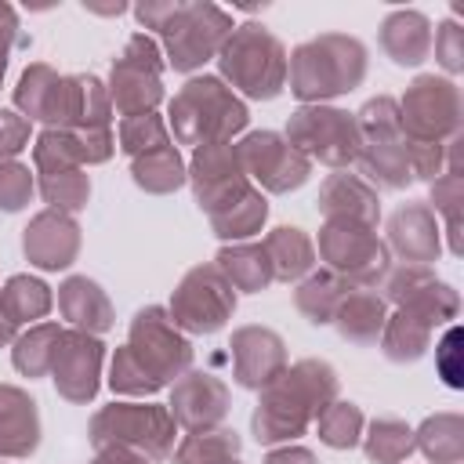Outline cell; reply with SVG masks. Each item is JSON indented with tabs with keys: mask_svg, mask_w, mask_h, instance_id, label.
Listing matches in <instances>:
<instances>
[{
	"mask_svg": "<svg viewBox=\"0 0 464 464\" xmlns=\"http://www.w3.org/2000/svg\"><path fill=\"white\" fill-rule=\"evenodd\" d=\"M221 413H225V388L214 377L188 373V381L174 388V417L185 428H207L221 420Z\"/></svg>",
	"mask_w": 464,
	"mask_h": 464,
	"instance_id": "19",
	"label": "cell"
},
{
	"mask_svg": "<svg viewBox=\"0 0 464 464\" xmlns=\"http://www.w3.org/2000/svg\"><path fill=\"white\" fill-rule=\"evenodd\" d=\"M120 138H123V149L127 152H152L160 145H167V134H163V123L152 116V112H141V116H127L123 127H120Z\"/></svg>",
	"mask_w": 464,
	"mask_h": 464,
	"instance_id": "35",
	"label": "cell"
},
{
	"mask_svg": "<svg viewBox=\"0 0 464 464\" xmlns=\"http://www.w3.org/2000/svg\"><path fill=\"white\" fill-rule=\"evenodd\" d=\"M239 450L236 431H203L188 435V442L178 450V464H232Z\"/></svg>",
	"mask_w": 464,
	"mask_h": 464,
	"instance_id": "29",
	"label": "cell"
},
{
	"mask_svg": "<svg viewBox=\"0 0 464 464\" xmlns=\"http://www.w3.org/2000/svg\"><path fill=\"white\" fill-rule=\"evenodd\" d=\"M381 44L384 51L399 62V65H413L424 58L431 36H428V22L417 14V11H399L384 22V33H381Z\"/></svg>",
	"mask_w": 464,
	"mask_h": 464,
	"instance_id": "21",
	"label": "cell"
},
{
	"mask_svg": "<svg viewBox=\"0 0 464 464\" xmlns=\"http://www.w3.org/2000/svg\"><path fill=\"white\" fill-rule=\"evenodd\" d=\"M160 54L156 44L145 36H134L127 51L112 65V102L127 116H141L160 102Z\"/></svg>",
	"mask_w": 464,
	"mask_h": 464,
	"instance_id": "8",
	"label": "cell"
},
{
	"mask_svg": "<svg viewBox=\"0 0 464 464\" xmlns=\"http://www.w3.org/2000/svg\"><path fill=\"white\" fill-rule=\"evenodd\" d=\"M366 453L373 460H381V464H395L399 457L410 453V431L402 424H395V420H377L373 435L366 442Z\"/></svg>",
	"mask_w": 464,
	"mask_h": 464,
	"instance_id": "34",
	"label": "cell"
},
{
	"mask_svg": "<svg viewBox=\"0 0 464 464\" xmlns=\"http://www.w3.org/2000/svg\"><path fill=\"white\" fill-rule=\"evenodd\" d=\"M174 116V130L181 141H196L203 145H218L228 134H236L246 123V109L232 98L228 87H221V80L203 76L192 80L170 105Z\"/></svg>",
	"mask_w": 464,
	"mask_h": 464,
	"instance_id": "3",
	"label": "cell"
},
{
	"mask_svg": "<svg viewBox=\"0 0 464 464\" xmlns=\"http://www.w3.org/2000/svg\"><path fill=\"white\" fill-rule=\"evenodd\" d=\"M290 145L319 156L323 163H348L359 156V127L355 120H348V112L337 109H301L290 120Z\"/></svg>",
	"mask_w": 464,
	"mask_h": 464,
	"instance_id": "7",
	"label": "cell"
},
{
	"mask_svg": "<svg viewBox=\"0 0 464 464\" xmlns=\"http://www.w3.org/2000/svg\"><path fill=\"white\" fill-rule=\"evenodd\" d=\"M51 308V294L44 283L36 279H25V276H14L4 290H0V315L14 326V323H25V319H40L44 312Z\"/></svg>",
	"mask_w": 464,
	"mask_h": 464,
	"instance_id": "25",
	"label": "cell"
},
{
	"mask_svg": "<svg viewBox=\"0 0 464 464\" xmlns=\"http://www.w3.org/2000/svg\"><path fill=\"white\" fill-rule=\"evenodd\" d=\"M25 138H29V120H22V116H14V112L0 109V156L18 152V149L25 145Z\"/></svg>",
	"mask_w": 464,
	"mask_h": 464,
	"instance_id": "37",
	"label": "cell"
},
{
	"mask_svg": "<svg viewBox=\"0 0 464 464\" xmlns=\"http://www.w3.org/2000/svg\"><path fill=\"white\" fill-rule=\"evenodd\" d=\"M265 257L272 265V276L297 279L312 268V243L301 236V228H276L265 243Z\"/></svg>",
	"mask_w": 464,
	"mask_h": 464,
	"instance_id": "23",
	"label": "cell"
},
{
	"mask_svg": "<svg viewBox=\"0 0 464 464\" xmlns=\"http://www.w3.org/2000/svg\"><path fill=\"white\" fill-rule=\"evenodd\" d=\"M25 254L44 268H65L76 254V225L62 214H40L25 228Z\"/></svg>",
	"mask_w": 464,
	"mask_h": 464,
	"instance_id": "17",
	"label": "cell"
},
{
	"mask_svg": "<svg viewBox=\"0 0 464 464\" xmlns=\"http://www.w3.org/2000/svg\"><path fill=\"white\" fill-rule=\"evenodd\" d=\"M44 196H47V203H54V207H65V210H76V207H83V199H87V178L72 167V170H58V174H44Z\"/></svg>",
	"mask_w": 464,
	"mask_h": 464,
	"instance_id": "33",
	"label": "cell"
},
{
	"mask_svg": "<svg viewBox=\"0 0 464 464\" xmlns=\"http://www.w3.org/2000/svg\"><path fill=\"white\" fill-rule=\"evenodd\" d=\"M127 352H130L160 384L188 366V344L178 337L174 323H170L160 308H145V312L134 319Z\"/></svg>",
	"mask_w": 464,
	"mask_h": 464,
	"instance_id": "11",
	"label": "cell"
},
{
	"mask_svg": "<svg viewBox=\"0 0 464 464\" xmlns=\"http://www.w3.org/2000/svg\"><path fill=\"white\" fill-rule=\"evenodd\" d=\"M91 435L98 446H116V450H145L149 457H163L174 446V420L160 406H109L94 417Z\"/></svg>",
	"mask_w": 464,
	"mask_h": 464,
	"instance_id": "5",
	"label": "cell"
},
{
	"mask_svg": "<svg viewBox=\"0 0 464 464\" xmlns=\"http://www.w3.org/2000/svg\"><path fill=\"white\" fill-rule=\"evenodd\" d=\"M341 304V286L330 276H312L301 290H297V308L304 315H312V323H326Z\"/></svg>",
	"mask_w": 464,
	"mask_h": 464,
	"instance_id": "31",
	"label": "cell"
},
{
	"mask_svg": "<svg viewBox=\"0 0 464 464\" xmlns=\"http://www.w3.org/2000/svg\"><path fill=\"white\" fill-rule=\"evenodd\" d=\"M442 105L453 109L457 105V94L446 80H435V76H424L413 83V91L406 94L402 102V123L413 130V134H424L431 138L442 123H453L450 116H442Z\"/></svg>",
	"mask_w": 464,
	"mask_h": 464,
	"instance_id": "16",
	"label": "cell"
},
{
	"mask_svg": "<svg viewBox=\"0 0 464 464\" xmlns=\"http://www.w3.org/2000/svg\"><path fill=\"white\" fill-rule=\"evenodd\" d=\"M225 76L250 98H276L286 80V54L272 33L261 25H239L221 44Z\"/></svg>",
	"mask_w": 464,
	"mask_h": 464,
	"instance_id": "4",
	"label": "cell"
},
{
	"mask_svg": "<svg viewBox=\"0 0 464 464\" xmlns=\"http://www.w3.org/2000/svg\"><path fill=\"white\" fill-rule=\"evenodd\" d=\"M221 272L232 286L239 290H261L272 279V265L265 257L261 246H236V250H221Z\"/></svg>",
	"mask_w": 464,
	"mask_h": 464,
	"instance_id": "26",
	"label": "cell"
},
{
	"mask_svg": "<svg viewBox=\"0 0 464 464\" xmlns=\"http://www.w3.org/2000/svg\"><path fill=\"white\" fill-rule=\"evenodd\" d=\"M384 323V304L377 294H348L337 304V326L352 341H373Z\"/></svg>",
	"mask_w": 464,
	"mask_h": 464,
	"instance_id": "24",
	"label": "cell"
},
{
	"mask_svg": "<svg viewBox=\"0 0 464 464\" xmlns=\"http://www.w3.org/2000/svg\"><path fill=\"white\" fill-rule=\"evenodd\" d=\"M62 312H65L72 323L87 326V330H105V326L112 323L109 301H105V294H102L91 279H69V283L62 286Z\"/></svg>",
	"mask_w": 464,
	"mask_h": 464,
	"instance_id": "22",
	"label": "cell"
},
{
	"mask_svg": "<svg viewBox=\"0 0 464 464\" xmlns=\"http://www.w3.org/2000/svg\"><path fill=\"white\" fill-rule=\"evenodd\" d=\"M29 192H33V174L25 167H18V163H4L0 167V207L4 210L25 207Z\"/></svg>",
	"mask_w": 464,
	"mask_h": 464,
	"instance_id": "36",
	"label": "cell"
},
{
	"mask_svg": "<svg viewBox=\"0 0 464 464\" xmlns=\"http://www.w3.org/2000/svg\"><path fill=\"white\" fill-rule=\"evenodd\" d=\"M192 178H196V196H199V207L214 214L228 210L232 203H239L250 188H246V174H243V163H239V149L218 141V145H203L196 152V163H192Z\"/></svg>",
	"mask_w": 464,
	"mask_h": 464,
	"instance_id": "10",
	"label": "cell"
},
{
	"mask_svg": "<svg viewBox=\"0 0 464 464\" xmlns=\"http://www.w3.org/2000/svg\"><path fill=\"white\" fill-rule=\"evenodd\" d=\"M319 250L326 254V261H330L337 272H348V276H355V279H373V276L384 268V250H381V243H377L366 228H355V225H344V221H330V225L323 228Z\"/></svg>",
	"mask_w": 464,
	"mask_h": 464,
	"instance_id": "13",
	"label": "cell"
},
{
	"mask_svg": "<svg viewBox=\"0 0 464 464\" xmlns=\"http://www.w3.org/2000/svg\"><path fill=\"white\" fill-rule=\"evenodd\" d=\"M98 362H102V344L87 334H62L58 355H54V381L58 392L72 402H87L98 388Z\"/></svg>",
	"mask_w": 464,
	"mask_h": 464,
	"instance_id": "14",
	"label": "cell"
},
{
	"mask_svg": "<svg viewBox=\"0 0 464 464\" xmlns=\"http://www.w3.org/2000/svg\"><path fill=\"white\" fill-rule=\"evenodd\" d=\"M40 428L33 399L18 388H0V457H25L36 450Z\"/></svg>",
	"mask_w": 464,
	"mask_h": 464,
	"instance_id": "18",
	"label": "cell"
},
{
	"mask_svg": "<svg viewBox=\"0 0 464 464\" xmlns=\"http://www.w3.org/2000/svg\"><path fill=\"white\" fill-rule=\"evenodd\" d=\"M94 464H145V460H138V457H130L127 450H116V446H112V450H105Z\"/></svg>",
	"mask_w": 464,
	"mask_h": 464,
	"instance_id": "40",
	"label": "cell"
},
{
	"mask_svg": "<svg viewBox=\"0 0 464 464\" xmlns=\"http://www.w3.org/2000/svg\"><path fill=\"white\" fill-rule=\"evenodd\" d=\"M14 29H18L14 11L0 4V58H7V47H11V40H14Z\"/></svg>",
	"mask_w": 464,
	"mask_h": 464,
	"instance_id": "38",
	"label": "cell"
},
{
	"mask_svg": "<svg viewBox=\"0 0 464 464\" xmlns=\"http://www.w3.org/2000/svg\"><path fill=\"white\" fill-rule=\"evenodd\" d=\"M323 214L330 218V221H344V225H370L373 218H377V210H373V196L355 181V178H348V174H337V178H330L326 181V188H323Z\"/></svg>",
	"mask_w": 464,
	"mask_h": 464,
	"instance_id": "20",
	"label": "cell"
},
{
	"mask_svg": "<svg viewBox=\"0 0 464 464\" xmlns=\"http://www.w3.org/2000/svg\"><path fill=\"white\" fill-rule=\"evenodd\" d=\"M265 210H268L265 199H261L257 192H246L239 203H232L228 210L214 214V228H218V236H225V239H243V236H250V232L261 228Z\"/></svg>",
	"mask_w": 464,
	"mask_h": 464,
	"instance_id": "30",
	"label": "cell"
},
{
	"mask_svg": "<svg viewBox=\"0 0 464 464\" xmlns=\"http://www.w3.org/2000/svg\"><path fill=\"white\" fill-rule=\"evenodd\" d=\"M359 424H362V417L352 402H330L319 413V435L330 446H352L359 439Z\"/></svg>",
	"mask_w": 464,
	"mask_h": 464,
	"instance_id": "32",
	"label": "cell"
},
{
	"mask_svg": "<svg viewBox=\"0 0 464 464\" xmlns=\"http://www.w3.org/2000/svg\"><path fill=\"white\" fill-rule=\"evenodd\" d=\"M337 381L334 370L326 362H297L290 373L276 377L254 413V431L261 442H279V439H294L304 431V424L312 417H319L326 410V402L334 399Z\"/></svg>",
	"mask_w": 464,
	"mask_h": 464,
	"instance_id": "1",
	"label": "cell"
},
{
	"mask_svg": "<svg viewBox=\"0 0 464 464\" xmlns=\"http://www.w3.org/2000/svg\"><path fill=\"white\" fill-rule=\"evenodd\" d=\"M134 181L145 185L149 192H170V188H178L185 181L178 152L170 145H160V149L138 156L134 160Z\"/></svg>",
	"mask_w": 464,
	"mask_h": 464,
	"instance_id": "27",
	"label": "cell"
},
{
	"mask_svg": "<svg viewBox=\"0 0 464 464\" xmlns=\"http://www.w3.org/2000/svg\"><path fill=\"white\" fill-rule=\"evenodd\" d=\"M163 40L170 51L174 69H196L203 65L232 33V22L225 11L210 7V4H174V14L163 22Z\"/></svg>",
	"mask_w": 464,
	"mask_h": 464,
	"instance_id": "6",
	"label": "cell"
},
{
	"mask_svg": "<svg viewBox=\"0 0 464 464\" xmlns=\"http://www.w3.org/2000/svg\"><path fill=\"white\" fill-rule=\"evenodd\" d=\"M58 344H62V330L58 326H36V330H29L22 341H18V348H14V366L22 370V373H29V377H40L44 370H51L54 366V355H58Z\"/></svg>",
	"mask_w": 464,
	"mask_h": 464,
	"instance_id": "28",
	"label": "cell"
},
{
	"mask_svg": "<svg viewBox=\"0 0 464 464\" xmlns=\"http://www.w3.org/2000/svg\"><path fill=\"white\" fill-rule=\"evenodd\" d=\"M239 163H243V170L261 178V185H268L272 192H286V188L301 185L308 174V160L294 145H286L279 134H268V130L250 134L239 145Z\"/></svg>",
	"mask_w": 464,
	"mask_h": 464,
	"instance_id": "12",
	"label": "cell"
},
{
	"mask_svg": "<svg viewBox=\"0 0 464 464\" xmlns=\"http://www.w3.org/2000/svg\"><path fill=\"white\" fill-rule=\"evenodd\" d=\"M232 355H236V381L246 388L272 384L283 370V344L268 330H239L232 337Z\"/></svg>",
	"mask_w": 464,
	"mask_h": 464,
	"instance_id": "15",
	"label": "cell"
},
{
	"mask_svg": "<svg viewBox=\"0 0 464 464\" xmlns=\"http://www.w3.org/2000/svg\"><path fill=\"white\" fill-rule=\"evenodd\" d=\"M265 464H315V460L304 450H283V453H272Z\"/></svg>",
	"mask_w": 464,
	"mask_h": 464,
	"instance_id": "39",
	"label": "cell"
},
{
	"mask_svg": "<svg viewBox=\"0 0 464 464\" xmlns=\"http://www.w3.org/2000/svg\"><path fill=\"white\" fill-rule=\"evenodd\" d=\"M236 297H232V283L218 272V268H196L185 276L181 290L174 294V323H181L192 334H210L225 323V315L232 312Z\"/></svg>",
	"mask_w": 464,
	"mask_h": 464,
	"instance_id": "9",
	"label": "cell"
},
{
	"mask_svg": "<svg viewBox=\"0 0 464 464\" xmlns=\"http://www.w3.org/2000/svg\"><path fill=\"white\" fill-rule=\"evenodd\" d=\"M0 76H4V58H0Z\"/></svg>",
	"mask_w": 464,
	"mask_h": 464,
	"instance_id": "41",
	"label": "cell"
},
{
	"mask_svg": "<svg viewBox=\"0 0 464 464\" xmlns=\"http://www.w3.org/2000/svg\"><path fill=\"white\" fill-rule=\"evenodd\" d=\"M290 91L297 98H330L352 91L366 72L362 44L352 36H319L294 51Z\"/></svg>",
	"mask_w": 464,
	"mask_h": 464,
	"instance_id": "2",
	"label": "cell"
}]
</instances>
